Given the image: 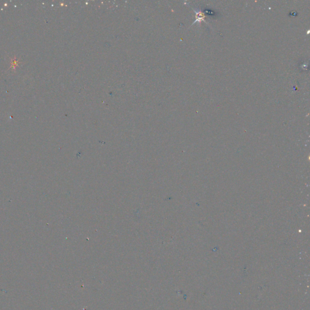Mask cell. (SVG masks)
I'll list each match as a JSON object with an SVG mask.
<instances>
[]
</instances>
